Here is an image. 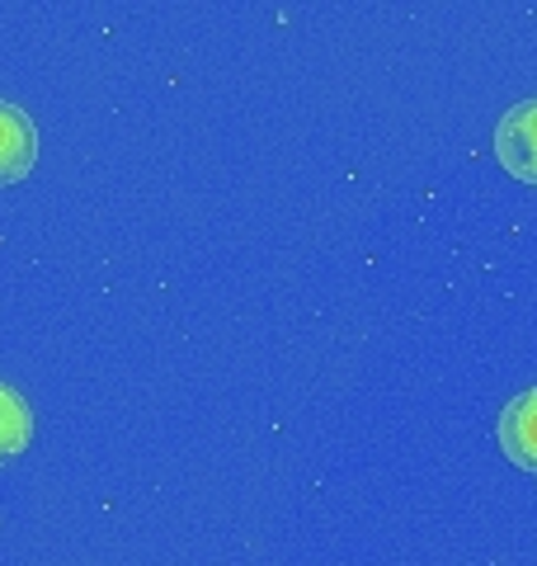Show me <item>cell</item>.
<instances>
[{
	"instance_id": "3",
	"label": "cell",
	"mask_w": 537,
	"mask_h": 566,
	"mask_svg": "<svg viewBox=\"0 0 537 566\" xmlns=\"http://www.w3.org/2000/svg\"><path fill=\"white\" fill-rule=\"evenodd\" d=\"M499 449L509 453L514 468L537 476V387L505 401V411H499Z\"/></svg>"
},
{
	"instance_id": "1",
	"label": "cell",
	"mask_w": 537,
	"mask_h": 566,
	"mask_svg": "<svg viewBox=\"0 0 537 566\" xmlns=\"http://www.w3.org/2000/svg\"><path fill=\"white\" fill-rule=\"evenodd\" d=\"M495 156L514 180L537 185V99H518L495 123Z\"/></svg>"
},
{
	"instance_id": "2",
	"label": "cell",
	"mask_w": 537,
	"mask_h": 566,
	"mask_svg": "<svg viewBox=\"0 0 537 566\" xmlns=\"http://www.w3.org/2000/svg\"><path fill=\"white\" fill-rule=\"evenodd\" d=\"M33 156H39V128L20 104L0 99V185H14L33 170Z\"/></svg>"
},
{
	"instance_id": "4",
	"label": "cell",
	"mask_w": 537,
	"mask_h": 566,
	"mask_svg": "<svg viewBox=\"0 0 537 566\" xmlns=\"http://www.w3.org/2000/svg\"><path fill=\"white\" fill-rule=\"evenodd\" d=\"M33 434V416H29V401L14 392L10 382H0V463L14 458Z\"/></svg>"
}]
</instances>
